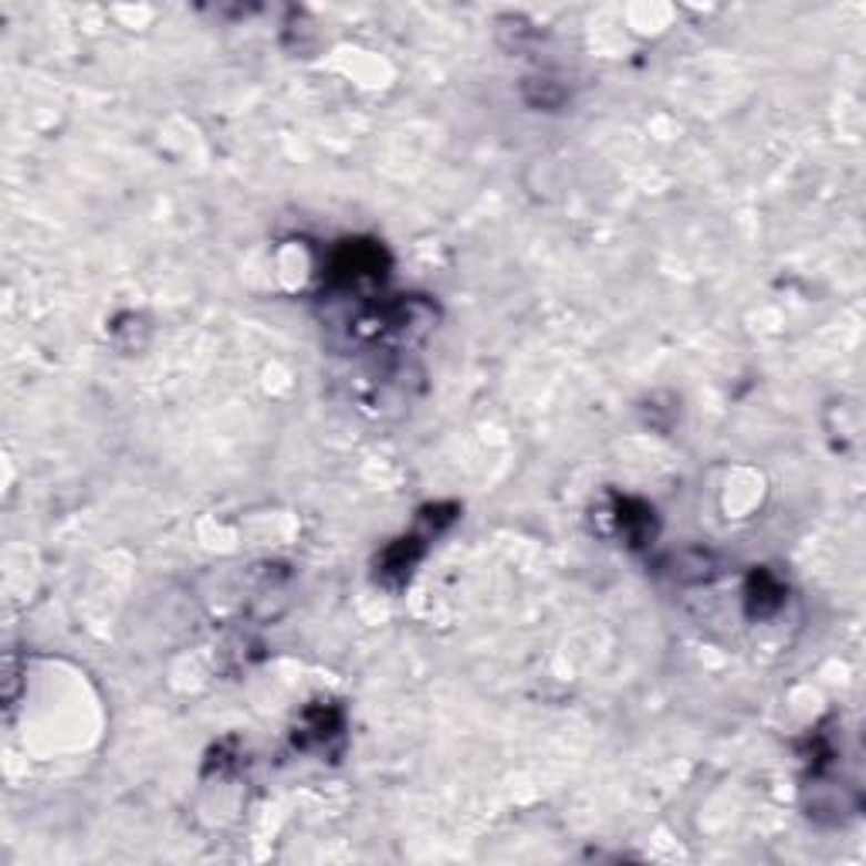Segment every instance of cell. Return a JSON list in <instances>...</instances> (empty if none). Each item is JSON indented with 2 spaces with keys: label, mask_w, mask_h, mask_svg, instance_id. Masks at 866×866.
<instances>
[{
  "label": "cell",
  "mask_w": 866,
  "mask_h": 866,
  "mask_svg": "<svg viewBox=\"0 0 866 866\" xmlns=\"http://www.w3.org/2000/svg\"><path fill=\"white\" fill-rule=\"evenodd\" d=\"M386 275V251L376 241H346L328 264V282L336 288L379 285Z\"/></svg>",
  "instance_id": "6da1fadb"
},
{
  "label": "cell",
  "mask_w": 866,
  "mask_h": 866,
  "mask_svg": "<svg viewBox=\"0 0 866 866\" xmlns=\"http://www.w3.org/2000/svg\"><path fill=\"white\" fill-rule=\"evenodd\" d=\"M424 539L420 536H407V539H396L383 556H379V579L386 582V585H404L407 579H410V572H414V566L424 559Z\"/></svg>",
  "instance_id": "7a4b0ae2"
},
{
  "label": "cell",
  "mask_w": 866,
  "mask_h": 866,
  "mask_svg": "<svg viewBox=\"0 0 866 866\" xmlns=\"http://www.w3.org/2000/svg\"><path fill=\"white\" fill-rule=\"evenodd\" d=\"M617 524H620V531H623L626 546H633V549L646 546V542L653 539V531H656L653 508L643 505V501H620V508H617Z\"/></svg>",
  "instance_id": "3957f363"
},
{
  "label": "cell",
  "mask_w": 866,
  "mask_h": 866,
  "mask_svg": "<svg viewBox=\"0 0 866 866\" xmlns=\"http://www.w3.org/2000/svg\"><path fill=\"white\" fill-rule=\"evenodd\" d=\"M782 595H785V589L772 572H765V569L755 572L752 582H748V613L752 617H772L782 607Z\"/></svg>",
  "instance_id": "277c9868"
}]
</instances>
